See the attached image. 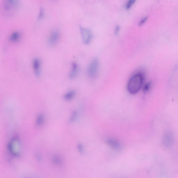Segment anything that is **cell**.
Returning <instances> with one entry per match:
<instances>
[{"instance_id":"9c48e42d","label":"cell","mask_w":178,"mask_h":178,"mask_svg":"<svg viewBox=\"0 0 178 178\" xmlns=\"http://www.w3.org/2000/svg\"><path fill=\"white\" fill-rule=\"evenodd\" d=\"M106 143L112 149L116 150H119L121 149V143L117 140L114 138H110L106 140Z\"/></svg>"},{"instance_id":"5bb4252c","label":"cell","mask_w":178,"mask_h":178,"mask_svg":"<svg viewBox=\"0 0 178 178\" xmlns=\"http://www.w3.org/2000/svg\"><path fill=\"white\" fill-rule=\"evenodd\" d=\"M52 161L53 164L56 166H61V164H62V160L61 159L60 157L58 155H54L52 158Z\"/></svg>"},{"instance_id":"2e32d148","label":"cell","mask_w":178,"mask_h":178,"mask_svg":"<svg viewBox=\"0 0 178 178\" xmlns=\"http://www.w3.org/2000/svg\"><path fill=\"white\" fill-rule=\"evenodd\" d=\"M152 83L151 82H149L146 83L144 86L143 88V91L144 93H146L150 91L152 87Z\"/></svg>"},{"instance_id":"52a82bcc","label":"cell","mask_w":178,"mask_h":178,"mask_svg":"<svg viewBox=\"0 0 178 178\" xmlns=\"http://www.w3.org/2000/svg\"><path fill=\"white\" fill-rule=\"evenodd\" d=\"M81 34L83 43L88 44L92 38V34L90 31L86 28L81 27Z\"/></svg>"},{"instance_id":"ba28073f","label":"cell","mask_w":178,"mask_h":178,"mask_svg":"<svg viewBox=\"0 0 178 178\" xmlns=\"http://www.w3.org/2000/svg\"><path fill=\"white\" fill-rule=\"evenodd\" d=\"M32 66L36 76L39 77L41 74V62L39 59L37 58H34L32 62Z\"/></svg>"},{"instance_id":"7a4b0ae2","label":"cell","mask_w":178,"mask_h":178,"mask_svg":"<svg viewBox=\"0 0 178 178\" xmlns=\"http://www.w3.org/2000/svg\"><path fill=\"white\" fill-rule=\"evenodd\" d=\"M7 150L10 154L15 157H19L21 151V141L18 136L13 137L7 144Z\"/></svg>"},{"instance_id":"7c38bea8","label":"cell","mask_w":178,"mask_h":178,"mask_svg":"<svg viewBox=\"0 0 178 178\" xmlns=\"http://www.w3.org/2000/svg\"><path fill=\"white\" fill-rule=\"evenodd\" d=\"M76 95V92L75 91L71 90L65 93L63 96V98L64 100L66 101H70L75 98Z\"/></svg>"},{"instance_id":"e0dca14e","label":"cell","mask_w":178,"mask_h":178,"mask_svg":"<svg viewBox=\"0 0 178 178\" xmlns=\"http://www.w3.org/2000/svg\"><path fill=\"white\" fill-rule=\"evenodd\" d=\"M135 2H136V1L135 0H129L128 1L125 5L126 9L127 10H129L134 4Z\"/></svg>"},{"instance_id":"ffe728a7","label":"cell","mask_w":178,"mask_h":178,"mask_svg":"<svg viewBox=\"0 0 178 178\" xmlns=\"http://www.w3.org/2000/svg\"><path fill=\"white\" fill-rule=\"evenodd\" d=\"M78 150L80 153H82L83 151V145L81 144H79L77 146Z\"/></svg>"},{"instance_id":"277c9868","label":"cell","mask_w":178,"mask_h":178,"mask_svg":"<svg viewBox=\"0 0 178 178\" xmlns=\"http://www.w3.org/2000/svg\"><path fill=\"white\" fill-rule=\"evenodd\" d=\"M99 60L95 58L92 60L88 68L87 73L89 77L92 79L95 78L99 73Z\"/></svg>"},{"instance_id":"8fae6325","label":"cell","mask_w":178,"mask_h":178,"mask_svg":"<svg viewBox=\"0 0 178 178\" xmlns=\"http://www.w3.org/2000/svg\"><path fill=\"white\" fill-rule=\"evenodd\" d=\"M45 121V116L42 113H40L38 114L35 119V125L37 127H41L44 124Z\"/></svg>"},{"instance_id":"44dd1931","label":"cell","mask_w":178,"mask_h":178,"mask_svg":"<svg viewBox=\"0 0 178 178\" xmlns=\"http://www.w3.org/2000/svg\"><path fill=\"white\" fill-rule=\"evenodd\" d=\"M120 29V28L119 26H117L116 27L115 30V33L116 34H118L119 32Z\"/></svg>"},{"instance_id":"8992f818","label":"cell","mask_w":178,"mask_h":178,"mask_svg":"<svg viewBox=\"0 0 178 178\" xmlns=\"http://www.w3.org/2000/svg\"><path fill=\"white\" fill-rule=\"evenodd\" d=\"M60 37V33L58 30H53L50 33L48 40L47 43L49 46L52 47L57 43Z\"/></svg>"},{"instance_id":"6da1fadb","label":"cell","mask_w":178,"mask_h":178,"mask_svg":"<svg viewBox=\"0 0 178 178\" xmlns=\"http://www.w3.org/2000/svg\"><path fill=\"white\" fill-rule=\"evenodd\" d=\"M144 75L141 72L134 75L130 78L127 85L129 93L132 95L138 93L141 89L144 80Z\"/></svg>"},{"instance_id":"5b68a950","label":"cell","mask_w":178,"mask_h":178,"mask_svg":"<svg viewBox=\"0 0 178 178\" xmlns=\"http://www.w3.org/2000/svg\"><path fill=\"white\" fill-rule=\"evenodd\" d=\"M175 141L174 133L171 131H167L163 135L162 139V143L163 146L166 148H168L173 145Z\"/></svg>"},{"instance_id":"9a60e30c","label":"cell","mask_w":178,"mask_h":178,"mask_svg":"<svg viewBox=\"0 0 178 178\" xmlns=\"http://www.w3.org/2000/svg\"><path fill=\"white\" fill-rule=\"evenodd\" d=\"M78 116V112L76 111H72L69 118V121L70 122H74L76 120Z\"/></svg>"},{"instance_id":"3957f363","label":"cell","mask_w":178,"mask_h":178,"mask_svg":"<svg viewBox=\"0 0 178 178\" xmlns=\"http://www.w3.org/2000/svg\"><path fill=\"white\" fill-rule=\"evenodd\" d=\"M19 1L15 0H7L3 3V12L6 16L12 15L17 10Z\"/></svg>"},{"instance_id":"4fadbf2b","label":"cell","mask_w":178,"mask_h":178,"mask_svg":"<svg viewBox=\"0 0 178 178\" xmlns=\"http://www.w3.org/2000/svg\"><path fill=\"white\" fill-rule=\"evenodd\" d=\"M21 38V34L18 31H15L11 33L9 37V40L13 42L18 41Z\"/></svg>"},{"instance_id":"30bf717a","label":"cell","mask_w":178,"mask_h":178,"mask_svg":"<svg viewBox=\"0 0 178 178\" xmlns=\"http://www.w3.org/2000/svg\"><path fill=\"white\" fill-rule=\"evenodd\" d=\"M79 72V68L77 64L75 62L72 63L71 69L69 75V77L71 79H74L76 77Z\"/></svg>"},{"instance_id":"d6986e66","label":"cell","mask_w":178,"mask_h":178,"mask_svg":"<svg viewBox=\"0 0 178 178\" xmlns=\"http://www.w3.org/2000/svg\"><path fill=\"white\" fill-rule=\"evenodd\" d=\"M44 15V9L43 7H41L40 10L39 12L38 17V19H42Z\"/></svg>"},{"instance_id":"ac0fdd59","label":"cell","mask_w":178,"mask_h":178,"mask_svg":"<svg viewBox=\"0 0 178 178\" xmlns=\"http://www.w3.org/2000/svg\"><path fill=\"white\" fill-rule=\"evenodd\" d=\"M148 16H146L142 18L139 22V24H138L139 26H143V25H144L145 24V22L147 21V19H148Z\"/></svg>"}]
</instances>
